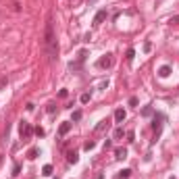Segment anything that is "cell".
I'll return each instance as SVG.
<instances>
[{"mask_svg": "<svg viewBox=\"0 0 179 179\" xmlns=\"http://www.w3.org/2000/svg\"><path fill=\"white\" fill-rule=\"evenodd\" d=\"M169 75H171V67H169V65H163V67H161V69H158V77H163V79H167Z\"/></svg>", "mask_w": 179, "mask_h": 179, "instance_id": "9", "label": "cell"}, {"mask_svg": "<svg viewBox=\"0 0 179 179\" xmlns=\"http://www.w3.org/2000/svg\"><path fill=\"white\" fill-rule=\"evenodd\" d=\"M123 136H125V131H123V127H117V129H115V140H121Z\"/></svg>", "mask_w": 179, "mask_h": 179, "instance_id": "16", "label": "cell"}, {"mask_svg": "<svg viewBox=\"0 0 179 179\" xmlns=\"http://www.w3.org/2000/svg\"><path fill=\"white\" fill-rule=\"evenodd\" d=\"M90 98H92V94H87V92H85V94H81V98H79V100H81V104H87V102H90Z\"/></svg>", "mask_w": 179, "mask_h": 179, "instance_id": "19", "label": "cell"}, {"mask_svg": "<svg viewBox=\"0 0 179 179\" xmlns=\"http://www.w3.org/2000/svg\"><path fill=\"white\" fill-rule=\"evenodd\" d=\"M129 175H131V169H123V171L119 173V179H127Z\"/></svg>", "mask_w": 179, "mask_h": 179, "instance_id": "18", "label": "cell"}, {"mask_svg": "<svg viewBox=\"0 0 179 179\" xmlns=\"http://www.w3.org/2000/svg\"><path fill=\"white\" fill-rule=\"evenodd\" d=\"M85 56H87V52H85V50H79L77 60H75V63H69V69H71V71H79L81 65H83V60H85Z\"/></svg>", "mask_w": 179, "mask_h": 179, "instance_id": "4", "label": "cell"}, {"mask_svg": "<svg viewBox=\"0 0 179 179\" xmlns=\"http://www.w3.org/2000/svg\"><path fill=\"white\" fill-rule=\"evenodd\" d=\"M125 138H127V142H133V138H136V136H133V131H127Z\"/></svg>", "mask_w": 179, "mask_h": 179, "instance_id": "25", "label": "cell"}, {"mask_svg": "<svg viewBox=\"0 0 179 179\" xmlns=\"http://www.w3.org/2000/svg\"><path fill=\"white\" fill-rule=\"evenodd\" d=\"M152 50V44L150 42H144V52H150Z\"/></svg>", "mask_w": 179, "mask_h": 179, "instance_id": "26", "label": "cell"}, {"mask_svg": "<svg viewBox=\"0 0 179 179\" xmlns=\"http://www.w3.org/2000/svg\"><path fill=\"white\" fill-rule=\"evenodd\" d=\"M81 119V110H75V113H73V121H79Z\"/></svg>", "mask_w": 179, "mask_h": 179, "instance_id": "27", "label": "cell"}, {"mask_svg": "<svg viewBox=\"0 0 179 179\" xmlns=\"http://www.w3.org/2000/svg\"><path fill=\"white\" fill-rule=\"evenodd\" d=\"M46 110H48V113L52 115V113H54V110H56V104H54V102H50V104L46 106Z\"/></svg>", "mask_w": 179, "mask_h": 179, "instance_id": "22", "label": "cell"}, {"mask_svg": "<svg viewBox=\"0 0 179 179\" xmlns=\"http://www.w3.org/2000/svg\"><path fill=\"white\" fill-rule=\"evenodd\" d=\"M69 131H71V121H65V123H60V127H58V136H67Z\"/></svg>", "mask_w": 179, "mask_h": 179, "instance_id": "8", "label": "cell"}, {"mask_svg": "<svg viewBox=\"0 0 179 179\" xmlns=\"http://www.w3.org/2000/svg\"><path fill=\"white\" fill-rule=\"evenodd\" d=\"M96 65L100 67V69H108V67L113 65V54H104V56H102V58H100Z\"/></svg>", "mask_w": 179, "mask_h": 179, "instance_id": "6", "label": "cell"}, {"mask_svg": "<svg viewBox=\"0 0 179 179\" xmlns=\"http://www.w3.org/2000/svg\"><path fill=\"white\" fill-rule=\"evenodd\" d=\"M169 23H171V25H177V23H179V15L171 17V19H169Z\"/></svg>", "mask_w": 179, "mask_h": 179, "instance_id": "23", "label": "cell"}, {"mask_svg": "<svg viewBox=\"0 0 179 179\" xmlns=\"http://www.w3.org/2000/svg\"><path fill=\"white\" fill-rule=\"evenodd\" d=\"M115 158H119V161L127 158V148H117L115 150Z\"/></svg>", "mask_w": 179, "mask_h": 179, "instance_id": "11", "label": "cell"}, {"mask_svg": "<svg viewBox=\"0 0 179 179\" xmlns=\"http://www.w3.org/2000/svg\"><path fill=\"white\" fill-rule=\"evenodd\" d=\"M133 56H136V50H133V48H129V50H127V56H125V58H127V60L131 63V60H133Z\"/></svg>", "mask_w": 179, "mask_h": 179, "instance_id": "21", "label": "cell"}, {"mask_svg": "<svg viewBox=\"0 0 179 179\" xmlns=\"http://www.w3.org/2000/svg\"><path fill=\"white\" fill-rule=\"evenodd\" d=\"M171 179H175V177H171Z\"/></svg>", "mask_w": 179, "mask_h": 179, "instance_id": "31", "label": "cell"}, {"mask_svg": "<svg viewBox=\"0 0 179 179\" xmlns=\"http://www.w3.org/2000/svg\"><path fill=\"white\" fill-rule=\"evenodd\" d=\"M38 154H40V148H29V150H27V158H29V161H36Z\"/></svg>", "mask_w": 179, "mask_h": 179, "instance_id": "13", "label": "cell"}, {"mask_svg": "<svg viewBox=\"0 0 179 179\" xmlns=\"http://www.w3.org/2000/svg\"><path fill=\"white\" fill-rule=\"evenodd\" d=\"M108 125H110V121H108V119H102V121L94 127V133H102V131H106V129H108Z\"/></svg>", "mask_w": 179, "mask_h": 179, "instance_id": "7", "label": "cell"}, {"mask_svg": "<svg viewBox=\"0 0 179 179\" xmlns=\"http://www.w3.org/2000/svg\"><path fill=\"white\" fill-rule=\"evenodd\" d=\"M42 175H44V177H50V175H52V165H44Z\"/></svg>", "mask_w": 179, "mask_h": 179, "instance_id": "15", "label": "cell"}, {"mask_svg": "<svg viewBox=\"0 0 179 179\" xmlns=\"http://www.w3.org/2000/svg\"><path fill=\"white\" fill-rule=\"evenodd\" d=\"M154 115V108L152 106H144L142 108V117H152Z\"/></svg>", "mask_w": 179, "mask_h": 179, "instance_id": "14", "label": "cell"}, {"mask_svg": "<svg viewBox=\"0 0 179 179\" xmlns=\"http://www.w3.org/2000/svg\"><path fill=\"white\" fill-rule=\"evenodd\" d=\"M58 96H60V98H67V96H69V92H67V90H60Z\"/></svg>", "mask_w": 179, "mask_h": 179, "instance_id": "29", "label": "cell"}, {"mask_svg": "<svg viewBox=\"0 0 179 179\" xmlns=\"http://www.w3.org/2000/svg\"><path fill=\"white\" fill-rule=\"evenodd\" d=\"M129 106H138V98H136V96L129 98Z\"/></svg>", "mask_w": 179, "mask_h": 179, "instance_id": "24", "label": "cell"}, {"mask_svg": "<svg viewBox=\"0 0 179 179\" xmlns=\"http://www.w3.org/2000/svg\"><path fill=\"white\" fill-rule=\"evenodd\" d=\"M106 17H108V11H106V9H102V11H98V13H96V17H94V27H98V25H102Z\"/></svg>", "mask_w": 179, "mask_h": 179, "instance_id": "5", "label": "cell"}, {"mask_svg": "<svg viewBox=\"0 0 179 179\" xmlns=\"http://www.w3.org/2000/svg\"><path fill=\"white\" fill-rule=\"evenodd\" d=\"M44 48L48 52V58L54 60L58 54V42L54 36V25H52V17H48V23H46V36H44Z\"/></svg>", "mask_w": 179, "mask_h": 179, "instance_id": "1", "label": "cell"}, {"mask_svg": "<svg viewBox=\"0 0 179 179\" xmlns=\"http://www.w3.org/2000/svg\"><path fill=\"white\" fill-rule=\"evenodd\" d=\"M94 2H98V0H87V4H90V6H92Z\"/></svg>", "mask_w": 179, "mask_h": 179, "instance_id": "30", "label": "cell"}, {"mask_svg": "<svg viewBox=\"0 0 179 179\" xmlns=\"http://www.w3.org/2000/svg\"><path fill=\"white\" fill-rule=\"evenodd\" d=\"M56 179H58V177H56Z\"/></svg>", "mask_w": 179, "mask_h": 179, "instance_id": "32", "label": "cell"}, {"mask_svg": "<svg viewBox=\"0 0 179 179\" xmlns=\"http://www.w3.org/2000/svg\"><path fill=\"white\" fill-rule=\"evenodd\" d=\"M83 148H85V150H94V148H96V142H94V140H87V142L83 144Z\"/></svg>", "mask_w": 179, "mask_h": 179, "instance_id": "17", "label": "cell"}, {"mask_svg": "<svg viewBox=\"0 0 179 179\" xmlns=\"http://www.w3.org/2000/svg\"><path fill=\"white\" fill-rule=\"evenodd\" d=\"M125 117H127V113H125L123 108H117V110H115V121H117V123H123Z\"/></svg>", "mask_w": 179, "mask_h": 179, "instance_id": "10", "label": "cell"}, {"mask_svg": "<svg viewBox=\"0 0 179 179\" xmlns=\"http://www.w3.org/2000/svg\"><path fill=\"white\" fill-rule=\"evenodd\" d=\"M33 133H36L38 138H44V136H46V131H44L42 127H36V129H33Z\"/></svg>", "mask_w": 179, "mask_h": 179, "instance_id": "20", "label": "cell"}, {"mask_svg": "<svg viewBox=\"0 0 179 179\" xmlns=\"http://www.w3.org/2000/svg\"><path fill=\"white\" fill-rule=\"evenodd\" d=\"M163 125H165V115L163 113H154V121H152V129H154V138L152 142H156L161 138V131H163Z\"/></svg>", "mask_w": 179, "mask_h": 179, "instance_id": "2", "label": "cell"}, {"mask_svg": "<svg viewBox=\"0 0 179 179\" xmlns=\"http://www.w3.org/2000/svg\"><path fill=\"white\" fill-rule=\"evenodd\" d=\"M67 161H69V163H71V165H75V163H77V161H79V154H77V152H75V150H71V152H69V154H67Z\"/></svg>", "mask_w": 179, "mask_h": 179, "instance_id": "12", "label": "cell"}, {"mask_svg": "<svg viewBox=\"0 0 179 179\" xmlns=\"http://www.w3.org/2000/svg\"><path fill=\"white\" fill-rule=\"evenodd\" d=\"M19 171H21V167L15 163V165H13V175H19Z\"/></svg>", "mask_w": 179, "mask_h": 179, "instance_id": "28", "label": "cell"}, {"mask_svg": "<svg viewBox=\"0 0 179 179\" xmlns=\"http://www.w3.org/2000/svg\"><path fill=\"white\" fill-rule=\"evenodd\" d=\"M19 133H21V138H23V140H29V138H31V133H33V127H31L27 121H21V125H19Z\"/></svg>", "mask_w": 179, "mask_h": 179, "instance_id": "3", "label": "cell"}]
</instances>
